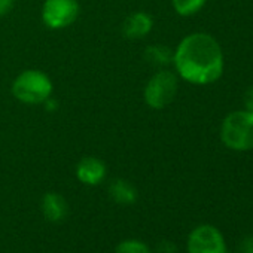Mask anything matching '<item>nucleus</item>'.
<instances>
[{"mask_svg": "<svg viewBox=\"0 0 253 253\" xmlns=\"http://www.w3.org/2000/svg\"><path fill=\"white\" fill-rule=\"evenodd\" d=\"M146 58L157 66H167L170 63H173V52L170 51V48L163 46V45H154L149 46L146 51Z\"/></svg>", "mask_w": 253, "mask_h": 253, "instance_id": "obj_11", "label": "nucleus"}, {"mask_svg": "<svg viewBox=\"0 0 253 253\" xmlns=\"http://www.w3.org/2000/svg\"><path fill=\"white\" fill-rule=\"evenodd\" d=\"M177 75L194 85H209L223 73V52L219 42L209 33L197 32L185 36L173 52Z\"/></svg>", "mask_w": 253, "mask_h": 253, "instance_id": "obj_1", "label": "nucleus"}, {"mask_svg": "<svg viewBox=\"0 0 253 253\" xmlns=\"http://www.w3.org/2000/svg\"><path fill=\"white\" fill-rule=\"evenodd\" d=\"M157 253H177V247L174 243L164 240L157 246Z\"/></svg>", "mask_w": 253, "mask_h": 253, "instance_id": "obj_14", "label": "nucleus"}, {"mask_svg": "<svg viewBox=\"0 0 253 253\" xmlns=\"http://www.w3.org/2000/svg\"><path fill=\"white\" fill-rule=\"evenodd\" d=\"M186 250L188 253H226V241L220 229L204 223L189 232Z\"/></svg>", "mask_w": 253, "mask_h": 253, "instance_id": "obj_5", "label": "nucleus"}, {"mask_svg": "<svg viewBox=\"0 0 253 253\" xmlns=\"http://www.w3.org/2000/svg\"><path fill=\"white\" fill-rule=\"evenodd\" d=\"M174 11L182 17H191L201 11L207 0H171Z\"/></svg>", "mask_w": 253, "mask_h": 253, "instance_id": "obj_12", "label": "nucleus"}, {"mask_svg": "<svg viewBox=\"0 0 253 253\" xmlns=\"http://www.w3.org/2000/svg\"><path fill=\"white\" fill-rule=\"evenodd\" d=\"M243 104L244 109L249 112H253V86H249L243 95Z\"/></svg>", "mask_w": 253, "mask_h": 253, "instance_id": "obj_15", "label": "nucleus"}, {"mask_svg": "<svg viewBox=\"0 0 253 253\" xmlns=\"http://www.w3.org/2000/svg\"><path fill=\"white\" fill-rule=\"evenodd\" d=\"M177 76L170 70L155 73L145 86V101L152 109H164L177 94Z\"/></svg>", "mask_w": 253, "mask_h": 253, "instance_id": "obj_4", "label": "nucleus"}, {"mask_svg": "<svg viewBox=\"0 0 253 253\" xmlns=\"http://www.w3.org/2000/svg\"><path fill=\"white\" fill-rule=\"evenodd\" d=\"M42 213L48 222L60 223L69 213V206L63 195L57 192H48L42 198Z\"/></svg>", "mask_w": 253, "mask_h": 253, "instance_id": "obj_9", "label": "nucleus"}, {"mask_svg": "<svg viewBox=\"0 0 253 253\" xmlns=\"http://www.w3.org/2000/svg\"><path fill=\"white\" fill-rule=\"evenodd\" d=\"M241 253H253V235H249L241 241Z\"/></svg>", "mask_w": 253, "mask_h": 253, "instance_id": "obj_17", "label": "nucleus"}, {"mask_svg": "<svg viewBox=\"0 0 253 253\" xmlns=\"http://www.w3.org/2000/svg\"><path fill=\"white\" fill-rule=\"evenodd\" d=\"M154 27V20L146 12H134L124 21L122 33L126 39H142Z\"/></svg>", "mask_w": 253, "mask_h": 253, "instance_id": "obj_8", "label": "nucleus"}, {"mask_svg": "<svg viewBox=\"0 0 253 253\" xmlns=\"http://www.w3.org/2000/svg\"><path fill=\"white\" fill-rule=\"evenodd\" d=\"M109 195L110 198L124 206H130L137 201V189L133 183L124 179H115L109 185Z\"/></svg>", "mask_w": 253, "mask_h": 253, "instance_id": "obj_10", "label": "nucleus"}, {"mask_svg": "<svg viewBox=\"0 0 253 253\" xmlns=\"http://www.w3.org/2000/svg\"><path fill=\"white\" fill-rule=\"evenodd\" d=\"M222 143L237 152L253 149V112L234 110L225 116L220 125Z\"/></svg>", "mask_w": 253, "mask_h": 253, "instance_id": "obj_2", "label": "nucleus"}, {"mask_svg": "<svg viewBox=\"0 0 253 253\" xmlns=\"http://www.w3.org/2000/svg\"><path fill=\"white\" fill-rule=\"evenodd\" d=\"M79 15L78 0H45L42 6V20L48 29H66L76 21Z\"/></svg>", "mask_w": 253, "mask_h": 253, "instance_id": "obj_6", "label": "nucleus"}, {"mask_svg": "<svg viewBox=\"0 0 253 253\" xmlns=\"http://www.w3.org/2000/svg\"><path fill=\"white\" fill-rule=\"evenodd\" d=\"M115 253H152V250L145 241L136 240V238H128V240L121 241L116 246Z\"/></svg>", "mask_w": 253, "mask_h": 253, "instance_id": "obj_13", "label": "nucleus"}, {"mask_svg": "<svg viewBox=\"0 0 253 253\" xmlns=\"http://www.w3.org/2000/svg\"><path fill=\"white\" fill-rule=\"evenodd\" d=\"M106 164L95 157H85L76 166V177L84 185H100L106 179Z\"/></svg>", "mask_w": 253, "mask_h": 253, "instance_id": "obj_7", "label": "nucleus"}, {"mask_svg": "<svg viewBox=\"0 0 253 253\" xmlns=\"http://www.w3.org/2000/svg\"><path fill=\"white\" fill-rule=\"evenodd\" d=\"M12 94L17 100L26 104L45 103L51 98L52 82L48 75L41 70H24L15 78L12 84Z\"/></svg>", "mask_w": 253, "mask_h": 253, "instance_id": "obj_3", "label": "nucleus"}, {"mask_svg": "<svg viewBox=\"0 0 253 253\" xmlns=\"http://www.w3.org/2000/svg\"><path fill=\"white\" fill-rule=\"evenodd\" d=\"M14 8V0H0V17H5Z\"/></svg>", "mask_w": 253, "mask_h": 253, "instance_id": "obj_16", "label": "nucleus"}]
</instances>
